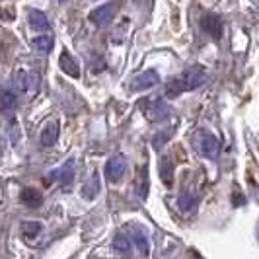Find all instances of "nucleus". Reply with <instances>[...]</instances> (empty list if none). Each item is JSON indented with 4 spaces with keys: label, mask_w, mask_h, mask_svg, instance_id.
Segmentation results:
<instances>
[{
    "label": "nucleus",
    "mask_w": 259,
    "mask_h": 259,
    "mask_svg": "<svg viewBox=\"0 0 259 259\" xmlns=\"http://www.w3.org/2000/svg\"><path fill=\"white\" fill-rule=\"evenodd\" d=\"M33 45H35V49H39V51L49 53L53 47V39L49 37V35H45V33H41L39 37L33 39Z\"/></svg>",
    "instance_id": "f3484780"
},
{
    "label": "nucleus",
    "mask_w": 259,
    "mask_h": 259,
    "mask_svg": "<svg viewBox=\"0 0 259 259\" xmlns=\"http://www.w3.org/2000/svg\"><path fill=\"white\" fill-rule=\"evenodd\" d=\"M205 78H207L205 68H201V66L189 68V70H185L182 74H178L171 82H168L164 94H166V98H176V96H180L183 92L195 90L197 86H201L205 82Z\"/></svg>",
    "instance_id": "f257e3e1"
},
{
    "label": "nucleus",
    "mask_w": 259,
    "mask_h": 259,
    "mask_svg": "<svg viewBox=\"0 0 259 259\" xmlns=\"http://www.w3.org/2000/svg\"><path fill=\"white\" fill-rule=\"evenodd\" d=\"M195 150L205 158H217L219 156V150H221V143L214 135H210L207 131H199L195 135Z\"/></svg>",
    "instance_id": "f03ea898"
},
{
    "label": "nucleus",
    "mask_w": 259,
    "mask_h": 259,
    "mask_svg": "<svg viewBox=\"0 0 259 259\" xmlns=\"http://www.w3.org/2000/svg\"><path fill=\"white\" fill-rule=\"evenodd\" d=\"M178 205H180V208H182V210H191V208H193V205H195V201H193V197H189V195H182Z\"/></svg>",
    "instance_id": "aec40b11"
},
{
    "label": "nucleus",
    "mask_w": 259,
    "mask_h": 259,
    "mask_svg": "<svg viewBox=\"0 0 259 259\" xmlns=\"http://www.w3.org/2000/svg\"><path fill=\"white\" fill-rule=\"evenodd\" d=\"M141 178H143V185H141V189H139V193L143 199H146V191H148V182H146V168H143V174H141Z\"/></svg>",
    "instance_id": "412c9836"
},
{
    "label": "nucleus",
    "mask_w": 259,
    "mask_h": 259,
    "mask_svg": "<svg viewBox=\"0 0 259 259\" xmlns=\"http://www.w3.org/2000/svg\"><path fill=\"white\" fill-rule=\"evenodd\" d=\"M14 84H16V90L18 92H26L29 86V74H27L24 68H18L16 74H14Z\"/></svg>",
    "instance_id": "4468645a"
},
{
    "label": "nucleus",
    "mask_w": 259,
    "mask_h": 259,
    "mask_svg": "<svg viewBox=\"0 0 259 259\" xmlns=\"http://www.w3.org/2000/svg\"><path fill=\"white\" fill-rule=\"evenodd\" d=\"M113 14H115V6L113 4H105L104 8H100V10H96L92 14V22H96L98 26H105V24L111 22Z\"/></svg>",
    "instance_id": "9d476101"
},
{
    "label": "nucleus",
    "mask_w": 259,
    "mask_h": 259,
    "mask_svg": "<svg viewBox=\"0 0 259 259\" xmlns=\"http://www.w3.org/2000/svg\"><path fill=\"white\" fill-rule=\"evenodd\" d=\"M146 107L148 109H144V113L150 121H160L168 115V105L164 104V100H152V102H148Z\"/></svg>",
    "instance_id": "423d86ee"
},
{
    "label": "nucleus",
    "mask_w": 259,
    "mask_h": 259,
    "mask_svg": "<svg viewBox=\"0 0 259 259\" xmlns=\"http://www.w3.org/2000/svg\"><path fill=\"white\" fill-rule=\"evenodd\" d=\"M16 105V94L8 90H0V111H8Z\"/></svg>",
    "instance_id": "2eb2a0df"
},
{
    "label": "nucleus",
    "mask_w": 259,
    "mask_h": 259,
    "mask_svg": "<svg viewBox=\"0 0 259 259\" xmlns=\"http://www.w3.org/2000/svg\"><path fill=\"white\" fill-rule=\"evenodd\" d=\"M59 65H61V68L65 70L68 76H72V78L80 76V66H78V63L68 55V53H63V55H61V63H59Z\"/></svg>",
    "instance_id": "ddd939ff"
},
{
    "label": "nucleus",
    "mask_w": 259,
    "mask_h": 259,
    "mask_svg": "<svg viewBox=\"0 0 259 259\" xmlns=\"http://www.w3.org/2000/svg\"><path fill=\"white\" fill-rule=\"evenodd\" d=\"M22 230H24V234L29 236V238H35V236L41 232V224H37V222H24V224H22Z\"/></svg>",
    "instance_id": "a211bd4d"
},
{
    "label": "nucleus",
    "mask_w": 259,
    "mask_h": 259,
    "mask_svg": "<svg viewBox=\"0 0 259 259\" xmlns=\"http://www.w3.org/2000/svg\"><path fill=\"white\" fill-rule=\"evenodd\" d=\"M160 178L166 187H174V160L171 156H162L160 158Z\"/></svg>",
    "instance_id": "0eeeda50"
},
{
    "label": "nucleus",
    "mask_w": 259,
    "mask_h": 259,
    "mask_svg": "<svg viewBox=\"0 0 259 259\" xmlns=\"http://www.w3.org/2000/svg\"><path fill=\"white\" fill-rule=\"evenodd\" d=\"M113 249L117 253H127L131 249V242L125 234H117L115 240H113Z\"/></svg>",
    "instance_id": "dca6fc26"
},
{
    "label": "nucleus",
    "mask_w": 259,
    "mask_h": 259,
    "mask_svg": "<svg viewBox=\"0 0 259 259\" xmlns=\"http://www.w3.org/2000/svg\"><path fill=\"white\" fill-rule=\"evenodd\" d=\"M20 199H22L24 205H27V207H31V208L39 207V205L43 203L41 193H39L37 189H33V187H26V189L20 193Z\"/></svg>",
    "instance_id": "9b49d317"
},
{
    "label": "nucleus",
    "mask_w": 259,
    "mask_h": 259,
    "mask_svg": "<svg viewBox=\"0 0 259 259\" xmlns=\"http://www.w3.org/2000/svg\"><path fill=\"white\" fill-rule=\"evenodd\" d=\"M72 164H74V160H68L63 168L53 169L51 178L57 180V182H61L63 185H68V183L72 182V178H74V174H72Z\"/></svg>",
    "instance_id": "1a4fd4ad"
},
{
    "label": "nucleus",
    "mask_w": 259,
    "mask_h": 259,
    "mask_svg": "<svg viewBox=\"0 0 259 259\" xmlns=\"http://www.w3.org/2000/svg\"><path fill=\"white\" fill-rule=\"evenodd\" d=\"M57 139H59V123H57V121H51V123H47V125L43 127L39 141H41L43 146H53V144L57 143Z\"/></svg>",
    "instance_id": "6e6552de"
},
{
    "label": "nucleus",
    "mask_w": 259,
    "mask_h": 259,
    "mask_svg": "<svg viewBox=\"0 0 259 259\" xmlns=\"http://www.w3.org/2000/svg\"><path fill=\"white\" fill-rule=\"evenodd\" d=\"M203 29L207 31L210 37L219 39L222 35V29H224L222 18L219 14H207V16L203 18Z\"/></svg>",
    "instance_id": "39448f33"
},
{
    "label": "nucleus",
    "mask_w": 259,
    "mask_h": 259,
    "mask_svg": "<svg viewBox=\"0 0 259 259\" xmlns=\"http://www.w3.org/2000/svg\"><path fill=\"white\" fill-rule=\"evenodd\" d=\"M104 171H105L107 182L119 183L121 180H123L125 171H127V160H125V156L117 154V156H113V158H109V160H107V164H105Z\"/></svg>",
    "instance_id": "7ed1b4c3"
},
{
    "label": "nucleus",
    "mask_w": 259,
    "mask_h": 259,
    "mask_svg": "<svg viewBox=\"0 0 259 259\" xmlns=\"http://www.w3.org/2000/svg\"><path fill=\"white\" fill-rule=\"evenodd\" d=\"M29 26L35 31H47L49 29V22H47V16L39 10H29Z\"/></svg>",
    "instance_id": "f8f14e48"
},
{
    "label": "nucleus",
    "mask_w": 259,
    "mask_h": 259,
    "mask_svg": "<svg viewBox=\"0 0 259 259\" xmlns=\"http://www.w3.org/2000/svg\"><path fill=\"white\" fill-rule=\"evenodd\" d=\"M135 246L139 247V251L143 255H148V242H146V238H144L143 234H137L135 236Z\"/></svg>",
    "instance_id": "6ab92c4d"
},
{
    "label": "nucleus",
    "mask_w": 259,
    "mask_h": 259,
    "mask_svg": "<svg viewBox=\"0 0 259 259\" xmlns=\"http://www.w3.org/2000/svg\"><path fill=\"white\" fill-rule=\"evenodd\" d=\"M160 82V76H158V72L156 70H146L143 74H139V76L133 80V84H131V88L135 92H144V90H150L152 86H156Z\"/></svg>",
    "instance_id": "20e7f679"
}]
</instances>
